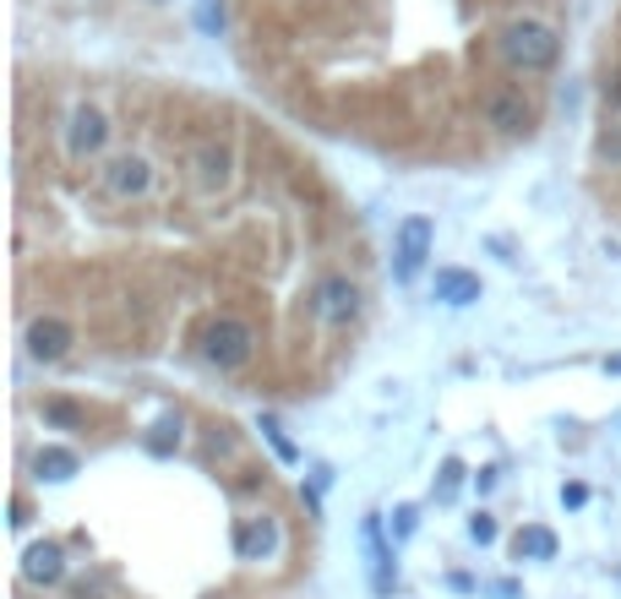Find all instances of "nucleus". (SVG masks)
<instances>
[{"label": "nucleus", "mask_w": 621, "mask_h": 599, "mask_svg": "<svg viewBox=\"0 0 621 599\" xmlns=\"http://www.w3.org/2000/svg\"><path fill=\"white\" fill-rule=\"evenodd\" d=\"M257 354V327L235 310H218L207 327H202V360L213 371H246Z\"/></svg>", "instance_id": "obj_2"}, {"label": "nucleus", "mask_w": 621, "mask_h": 599, "mask_svg": "<svg viewBox=\"0 0 621 599\" xmlns=\"http://www.w3.org/2000/svg\"><path fill=\"white\" fill-rule=\"evenodd\" d=\"M496 55H501L512 71H551V66L562 60V38H556L545 22L518 16V22H507V27L496 33Z\"/></svg>", "instance_id": "obj_1"}, {"label": "nucleus", "mask_w": 621, "mask_h": 599, "mask_svg": "<svg viewBox=\"0 0 621 599\" xmlns=\"http://www.w3.org/2000/svg\"><path fill=\"white\" fill-rule=\"evenodd\" d=\"M459 485H464V463H459V457H448V463H442V479H437V501H453V496H459Z\"/></svg>", "instance_id": "obj_19"}, {"label": "nucleus", "mask_w": 621, "mask_h": 599, "mask_svg": "<svg viewBox=\"0 0 621 599\" xmlns=\"http://www.w3.org/2000/svg\"><path fill=\"white\" fill-rule=\"evenodd\" d=\"M279 545H284L279 518H246V523L235 529V551H240V562H268V556H279Z\"/></svg>", "instance_id": "obj_10"}, {"label": "nucleus", "mask_w": 621, "mask_h": 599, "mask_svg": "<svg viewBox=\"0 0 621 599\" xmlns=\"http://www.w3.org/2000/svg\"><path fill=\"white\" fill-rule=\"evenodd\" d=\"M174 448H180V420L163 415V420L154 426V437H148V452H154V457H169Z\"/></svg>", "instance_id": "obj_16"}, {"label": "nucleus", "mask_w": 621, "mask_h": 599, "mask_svg": "<svg viewBox=\"0 0 621 599\" xmlns=\"http://www.w3.org/2000/svg\"><path fill=\"white\" fill-rule=\"evenodd\" d=\"M365 551H371V589L376 595H393V584H398V567H393V551H387V540H382V523L376 518H365Z\"/></svg>", "instance_id": "obj_12"}, {"label": "nucleus", "mask_w": 621, "mask_h": 599, "mask_svg": "<svg viewBox=\"0 0 621 599\" xmlns=\"http://www.w3.org/2000/svg\"><path fill=\"white\" fill-rule=\"evenodd\" d=\"M600 158H606L611 169H621V121H617V126H606V132H600Z\"/></svg>", "instance_id": "obj_20"}, {"label": "nucleus", "mask_w": 621, "mask_h": 599, "mask_svg": "<svg viewBox=\"0 0 621 599\" xmlns=\"http://www.w3.org/2000/svg\"><path fill=\"white\" fill-rule=\"evenodd\" d=\"M431 246H437L431 218L409 213V218L398 224V235H393V279H398V284H415L420 268H426V257H431Z\"/></svg>", "instance_id": "obj_4"}, {"label": "nucleus", "mask_w": 621, "mask_h": 599, "mask_svg": "<svg viewBox=\"0 0 621 599\" xmlns=\"http://www.w3.org/2000/svg\"><path fill=\"white\" fill-rule=\"evenodd\" d=\"M185 169H191L196 196H218V191L235 180V148H229V143H202V148L185 158Z\"/></svg>", "instance_id": "obj_8"}, {"label": "nucleus", "mask_w": 621, "mask_h": 599, "mask_svg": "<svg viewBox=\"0 0 621 599\" xmlns=\"http://www.w3.org/2000/svg\"><path fill=\"white\" fill-rule=\"evenodd\" d=\"M437 300L442 305H474L479 300V279L468 273V268H437Z\"/></svg>", "instance_id": "obj_13"}, {"label": "nucleus", "mask_w": 621, "mask_h": 599, "mask_svg": "<svg viewBox=\"0 0 621 599\" xmlns=\"http://www.w3.org/2000/svg\"><path fill=\"white\" fill-rule=\"evenodd\" d=\"M606 104L621 110V71H611V82H606Z\"/></svg>", "instance_id": "obj_25"}, {"label": "nucleus", "mask_w": 621, "mask_h": 599, "mask_svg": "<svg viewBox=\"0 0 621 599\" xmlns=\"http://www.w3.org/2000/svg\"><path fill=\"white\" fill-rule=\"evenodd\" d=\"M196 22H202V33H218V27H224V5H218V0H202V5H196Z\"/></svg>", "instance_id": "obj_23"}, {"label": "nucleus", "mask_w": 621, "mask_h": 599, "mask_svg": "<svg viewBox=\"0 0 621 599\" xmlns=\"http://www.w3.org/2000/svg\"><path fill=\"white\" fill-rule=\"evenodd\" d=\"M468 540H474V545H490V540H496V518H490V512H474V518H468Z\"/></svg>", "instance_id": "obj_21"}, {"label": "nucleus", "mask_w": 621, "mask_h": 599, "mask_svg": "<svg viewBox=\"0 0 621 599\" xmlns=\"http://www.w3.org/2000/svg\"><path fill=\"white\" fill-rule=\"evenodd\" d=\"M310 310H316V321H327V327L354 321V316H360V284H354L349 273H327V279L310 290Z\"/></svg>", "instance_id": "obj_5"}, {"label": "nucleus", "mask_w": 621, "mask_h": 599, "mask_svg": "<svg viewBox=\"0 0 621 599\" xmlns=\"http://www.w3.org/2000/svg\"><path fill=\"white\" fill-rule=\"evenodd\" d=\"M104 148H110V115L93 104H77L66 115V152L82 163V158H99Z\"/></svg>", "instance_id": "obj_7"}, {"label": "nucleus", "mask_w": 621, "mask_h": 599, "mask_svg": "<svg viewBox=\"0 0 621 599\" xmlns=\"http://www.w3.org/2000/svg\"><path fill=\"white\" fill-rule=\"evenodd\" d=\"M77 468H82V457H77L71 448H38V452H33V474H38V479H49V485L71 479Z\"/></svg>", "instance_id": "obj_14"}, {"label": "nucleus", "mask_w": 621, "mask_h": 599, "mask_svg": "<svg viewBox=\"0 0 621 599\" xmlns=\"http://www.w3.org/2000/svg\"><path fill=\"white\" fill-rule=\"evenodd\" d=\"M606 371H617V376H621V354H617V360H606Z\"/></svg>", "instance_id": "obj_27"}, {"label": "nucleus", "mask_w": 621, "mask_h": 599, "mask_svg": "<svg viewBox=\"0 0 621 599\" xmlns=\"http://www.w3.org/2000/svg\"><path fill=\"white\" fill-rule=\"evenodd\" d=\"M71 343H77V327H71L66 316H33V321H27V354H33L38 365L66 360Z\"/></svg>", "instance_id": "obj_9"}, {"label": "nucleus", "mask_w": 621, "mask_h": 599, "mask_svg": "<svg viewBox=\"0 0 621 599\" xmlns=\"http://www.w3.org/2000/svg\"><path fill=\"white\" fill-rule=\"evenodd\" d=\"M99 185H104L110 202H143L154 191V158L148 152H115L99 169Z\"/></svg>", "instance_id": "obj_3"}, {"label": "nucleus", "mask_w": 621, "mask_h": 599, "mask_svg": "<svg viewBox=\"0 0 621 599\" xmlns=\"http://www.w3.org/2000/svg\"><path fill=\"white\" fill-rule=\"evenodd\" d=\"M490 485H496V468H479V474H474V490H479V496H485V490H490Z\"/></svg>", "instance_id": "obj_26"}, {"label": "nucleus", "mask_w": 621, "mask_h": 599, "mask_svg": "<svg viewBox=\"0 0 621 599\" xmlns=\"http://www.w3.org/2000/svg\"><path fill=\"white\" fill-rule=\"evenodd\" d=\"M512 556H518V562H551V556H556V534L540 529V523H529V529H518Z\"/></svg>", "instance_id": "obj_15"}, {"label": "nucleus", "mask_w": 621, "mask_h": 599, "mask_svg": "<svg viewBox=\"0 0 621 599\" xmlns=\"http://www.w3.org/2000/svg\"><path fill=\"white\" fill-rule=\"evenodd\" d=\"M262 437H268V448L279 452V457H284V463H301V452H295V442H290V437H284V426H279V420H273V415H268V420H262Z\"/></svg>", "instance_id": "obj_17"}, {"label": "nucleus", "mask_w": 621, "mask_h": 599, "mask_svg": "<svg viewBox=\"0 0 621 599\" xmlns=\"http://www.w3.org/2000/svg\"><path fill=\"white\" fill-rule=\"evenodd\" d=\"M584 501H589V485H578V479H573V485H562V507H573V512H578Z\"/></svg>", "instance_id": "obj_24"}, {"label": "nucleus", "mask_w": 621, "mask_h": 599, "mask_svg": "<svg viewBox=\"0 0 621 599\" xmlns=\"http://www.w3.org/2000/svg\"><path fill=\"white\" fill-rule=\"evenodd\" d=\"M479 115H485V126L501 132V137H523V132L534 126V104H529L518 88H490V93L479 99Z\"/></svg>", "instance_id": "obj_6"}, {"label": "nucleus", "mask_w": 621, "mask_h": 599, "mask_svg": "<svg viewBox=\"0 0 621 599\" xmlns=\"http://www.w3.org/2000/svg\"><path fill=\"white\" fill-rule=\"evenodd\" d=\"M415 523H420V512H415V507H398V512H393V540L404 545V540L415 534Z\"/></svg>", "instance_id": "obj_22"}, {"label": "nucleus", "mask_w": 621, "mask_h": 599, "mask_svg": "<svg viewBox=\"0 0 621 599\" xmlns=\"http://www.w3.org/2000/svg\"><path fill=\"white\" fill-rule=\"evenodd\" d=\"M44 420L71 431V426H82V409H77V404H66V398H44Z\"/></svg>", "instance_id": "obj_18"}, {"label": "nucleus", "mask_w": 621, "mask_h": 599, "mask_svg": "<svg viewBox=\"0 0 621 599\" xmlns=\"http://www.w3.org/2000/svg\"><path fill=\"white\" fill-rule=\"evenodd\" d=\"M22 578H27V584H60V578H66V551H60L55 540L27 545V551H22Z\"/></svg>", "instance_id": "obj_11"}]
</instances>
